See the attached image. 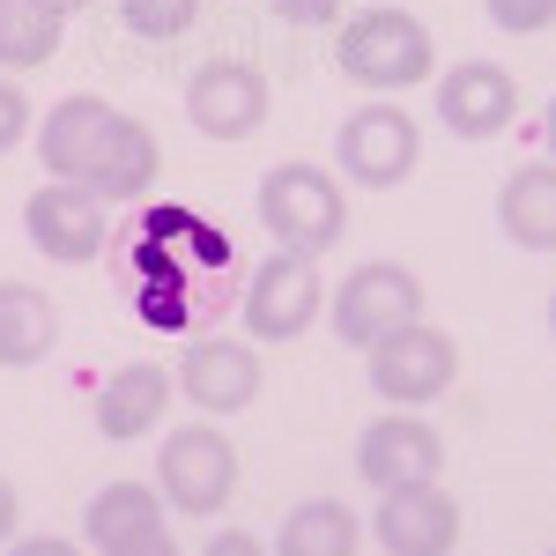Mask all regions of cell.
<instances>
[{"instance_id":"obj_24","label":"cell","mask_w":556,"mask_h":556,"mask_svg":"<svg viewBox=\"0 0 556 556\" xmlns=\"http://www.w3.org/2000/svg\"><path fill=\"white\" fill-rule=\"evenodd\" d=\"M23 134H30V97H23L15 83H0V156H8Z\"/></svg>"},{"instance_id":"obj_6","label":"cell","mask_w":556,"mask_h":556,"mask_svg":"<svg viewBox=\"0 0 556 556\" xmlns=\"http://www.w3.org/2000/svg\"><path fill=\"white\" fill-rule=\"evenodd\" d=\"M334 156H342V178H356V186L386 193V186H401V178L416 172L424 141H416V119H408L401 104H364L356 119H342Z\"/></svg>"},{"instance_id":"obj_17","label":"cell","mask_w":556,"mask_h":556,"mask_svg":"<svg viewBox=\"0 0 556 556\" xmlns=\"http://www.w3.org/2000/svg\"><path fill=\"white\" fill-rule=\"evenodd\" d=\"M497 223H505V238L527 245V253H556V164H549V156L505 178V193H497Z\"/></svg>"},{"instance_id":"obj_21","label":"cell","mask_w":556,"mask_h":556,"mask_svg":"<svg viewBox=\"0 0 556 556\" xmlns=\"http://www.w3.org/2000/svg\"><path fill=\"white\" fill-rule=\"evenodd\" d=\"M60 8L45 0H0V67H38L60 52Z\"/></svg>"},{"instance_id":"obj_4","label":"cell","mask_w":556,"mask_h":556,"mask_svg":"<svg viewBox=\"0 0 556 556\" xmlns=\"http://www.w3.org/2000/svg\"><path fill=\"white\" fill-rule=\"evenodd\" d=\"M416 319H424V282L401 260H364L334 290V334L349 349H371L386 334H401V327H416Z\"/></svg>"},{"instance_id":"obj_29","label":"cell","mask_w":556,"mask_h":556,"mask_svg":"<svg viewBox=\"0 0 556 556\" xmlns=\"http://www.w3.org/2000/svg\"><path fill=\"white\" fill-rule=\"evenodd\" d=\"M8 534H15V490L0 482V542H8Z\"/></svg>"},{"instance_id":"obj_20","label":"cell","mask_w":556,"mask_h":556,"mask_svg":"<svg viewBox=\"0 0 556 556\" xmlns=\"http://www.w3.org/2000/svg\"><path fill=\"white\" fill-rule=\"evenodd\" d=\"M356 513L342 497H312L275 527V556H356Z\"/></svg>"},{"instance_id":"obj_11","label":"cell","mask_w":556,"mask_h":556,"mask_svg":"<svg viewBox=\"0 0 556 556\" xmlns=\"http://www.w3.org/2000/svg\"><path fill=\"white\" fill-rule=\"evenodd\" d=\"M445 468V438L424 416H379L356 438V475L371 490H401V482H438Z\"/></svg>"},{"instance_id":"obj_25","label":"cell","mask_w":556,"mask_h":556,"mask_svg":"<svg viewBox=\"0 0 556 556\" xmlns=\"http://www.w3.org/2000/svg\"><path fill=\"white\" fill-rule=\"evenodd\" d=\"M275 15H282V23H298V30H319V23H334V15H342V0H275Z\"/></svg>"},{"instance_id":"obj_22","label":"cell","mask_w":556,"mask_h":556,"mask_svg":"<svg viewBox=\"0 0 556 556\" xmlns=\"http://www.w3.org/2000/svg\"><path fill=\"white\" fill-rule=\"evenodd\" d=\"M193 15H201V0H119V23H127L134 38H186L193 30Z\"/></svg>"},{"instance_id":"obj_10","label":"cell","mask_w":556,"mask_h":556,"mask_svg":"<svg viewBox=\"0 0 556 556\" xmlns=\"http://www.w3.org/2000/svg\"><path fill=\"white\" fill-rule=\"evenodd\" d=\"M186 119L208 134V141H245L267 119V83H260L245 60H201L193 83H186Z\"/></svg>"},{"instance_id":"obj_1","label":"cell","mask_w":556,"mask_h":556,"mask_svg":"<svg viewBox=\"0 0 556 556\" xmlns=\"http://www.w3.org/2000/svg\"><path fill=\"white\" fill-rule=\"evenodd\" d=\"M260 223H267V238H282V253L319 260L342 238L349 201L327 172H312V164H275V172L260 178Z\"/></svg>"},{"instance_id":"obj_12","label":"cell","mask_w":556,"mask_h":556,"mask_svg":"<svg viewBox=\"0 0 556 556\" xmlns=\"http://www.w3.org/2000/svg\"><path fill=\"white\" fill-rule=\"evenodd\" d=\"M438 119L460 134V141H490L519 119V89L497 60H460L445 83H438Z\"/></svg>"},{"instance_id":"obj_32","label":"cell","mask_w":556,"mask_h":556,"mask_svg":"<svg viewBox=\"0 0 556 556\" xmlns=\"http://www.w3.org/2000/svg\"><path fill=\"white\" fill-rule=\"evenodd\" d=\"M549 334H556V298H549Z\"/></svg>"},{"instance_id":"obj_5","label":"cell","mask_w":556,"mask_h":556,"mask_svg":"<svg viewBox=\"0 0 556 556\" xmlns=\"http://www.w3.org/2000/svg\"><path fill=\"white\" fill-rule=\"evenodd\" d=\"M23 230H30V245L45 260H60V267H89V260L104 253V201L89 193L83 178H52L30 193V208H23Z\"/></svg>"},{"instance_id":"obj_30","label":"cell","mask_w":556,"mask_h":556,"mask_svg":"<svg viewBox=\"0 0 556 556\" xmlns=\"http://www.w3.org/2000/svg\"><path fill=\"white\" fill-rule=\"evenodd\" d=\"M542 141H549V164H556V97H549V112H542Z\"/></svg>"},{"instance_id":"obj_15","label":"cell","mask_w":556,"mask_h":556,"mask_svg":"<svg viewBox=\"0 0 556 556\" xmlns=\"http://www.w3.org/2000/svg\"><path fill=\"white\" fill-rule=\"evenodd\" d=\"M172 408V371L164 364H119L104 393H97V430L104 438H141V430H156V416Z\"/></svg>"},{"instance_id":"obj_7","label":"cell","mask_w":556,"mask_h":556,"mask_svg":"<svg viewBox=\"0 0 556 556\" xmlns=\"http://www.w3.org/2000/svg\"><path fill=\"white\" fill-rule=\"evenodd\" d=\"M371 356V393L379 401H393V408H424V401H438L445 386H453V342L438 334V327H401V334H386V342L364 349Z\"/></svg>"},{"instance_id":"obj_3","label":"cell","mask_w":556,"mask_h":556,"mask_svg":"<svg viewBox=\"0 0 556 556\" xmlns=\"http://www.w3.org/2000/svg\"><path fill=\"white\" fill-rule=\"evenodd\" d=\"M342 75L364 89H408L430 75V30L408 8H364L342 30Z\"/></svg>"},{"instance_id":"obj_14","label":"cell","mask_w":556,"mask_h":556,"mask_svg":"<svg viewBox=\"0 0 556 556\" xmlns=\"http://www.w3.org/2000/svg\"><path fill=\"white\" fill-rule=\"evenodd\" d=\"M83 186L97 201H141V193L156 186V134L141 127V119H127V112H112V127L97 141Z\"/></svg>"},{"instance_id":"obj_2","label":"cell","mask_w":556,"mask_h":556,"mask_svg":"<svg viewBox=\"0 0 556 556\" xmlns=\"http://www.w3.org/2000/svg\"><path fill=\"white\" fill-rule=\"evenodd\" d=\"M230 490H238V453H230V438L215 424H186L164 438V453H156V497L186 519H215L230 505Z\"/></svg>"},{"instance_id":"obj_19","label":"cell","mask_w":556,"mask_h":556,"mask_svg":"<svg viewBox=\"0 0 556 556\" xmlns=\"http://www.w3.org/2000/svg\"><path fill=\"white\" fill-rule=\"evenodd\" d=\"M52 342H60V312H52V298L30 290V282H0V364L23 371V364L52 356Z\"/></svg>"},{"instance_id":"obj_23","label":"cell","mask_w":556,"mask_h":556,"mask_svg":"<svg viewBox=\"0 0 556 556\" xmlns=\"http://www.w3.org/2000/svg\"><path fill=\"white\" fill-rule=\"evenodd\" d=\"M482 8H490V23L513 30V38H534V30L556 23V0H482Z\"/></svg>"},{"instance_id":"obj_26","label":"cell","mask_w":556,"mask_h":556,"mask_svg":"<svg viewBox=\"0 0 556 556\" xmlns=\"http://www.w3.org/2000/svg\"><path fill=\"white\" fill-rule=\"evenodd\" d=\"M8 556H83V549L60 542V534H23V542H8Z\"/></svg>"},{"instance_id":"obj_18","label":"cell","mask_w":556,"mask_h":556,"mask_svg":"<svg viewBox=\"0 0 556 556\" xmlns=\"http://www.w3.org/2000/svg\"><path fill=\"white\" fill-rule=\"evenodd\" d=\"M164 527V497H156V482H112V490H97L83 513V534L97 542V556L127 549L141 534H156Z\"/></svg>"},{"instance_id":"obj_13","label":"cell","mask_w":556,"mask_h":556,"mask_svg":"<svg viewBox=\"0 0 556 556\" xmlns=\"http://www.w3.org/2000/svg\"><path fill=\"white\" fill-rule=\"evenodd\" d=\"M178 393L201 416H238L260 393V356L245 342H193L186 364H178Z\"/></svg>"},{"instance_id":"obj_33","label":"cell","mask_w":556,"mask_h":556,"mask_svg":"<svg viewBox=\"0 0 556 556\" xmlns=\"http://www.w3.org/2000/svg\"><path fill=\"white\" fill-rule=\"evenodd\" d=\"M549 556H556V549H549Z\"/></svg>"},{"instance_id":"obj_27","label":"cell","mask_w":556,"mask_h":556,"mask_svg":"<svg viewBox=\"0 0 556 556\" xmlns=\"http://www.w3.org/2000/svg\"><path fill=\"white\" fill-rule=\"evenodd\" d=\"M112 556H178V542L156 527V534H141V542H127V549H112Z\"/></svg>"},{"instance_id":"obj_8","label":"cell","mask_w":556,"mask_h":556,"mask_svg":"<svg viewBox=\"0 0 556 556\" xmlns=\"http://www.w3.org/2000/svg\"><path fill=\"white\" fill-rule=\"evenodd\" d=\"M319 304H327V290H319V267L304 253H275L253 267V290H245V334L253 342H298L304 327L319 319Z\"/></svg>"},{"instance_id":"obj_16","label":"cell","mask_w":556,"mask_h":556,"mask_svg":"<svg viewBox=\"0 0 556 556\" xmlns=\"http://www.w3.org/2000/svg\"><path fill=\"white\" fill-rule=\"evenodd\" d=\"M112 127V104L104 97H60L52 112H45L38 127V156H45V178H83L89 156H97V141Z\"/></svg>"},{"instance_id":"obj_31","label":"cell","mask_w":556,"mask_h":556,"mask_svg":"<svg viewBox=\"0 0 556 556\" xmlns=\"http://www.w3.org/2000/svg\"><path fill=\"white\" fill-rule=\"evenodd\" d=\"M45 8H60V15H75V8H89V0H45Z\"/></svg>"},{"instance_id":"obj_9","label":"cell","mask_w":556,"mask_h":556,"mask_svg":"<svg viewBox=\"0 0 556 556\" xmlns=\"http://www.w3.org/2000/svg\"><path fill=\"white\" fill-rule=\"evenodd\" d=\"M371 534H379L386 556H453V542H460V505H453L445 482H401V490H379Z\"/></svg>"},{"instance_id":"obj_28","label":"cell","mask_w":556,"mask_h":556,"mask_svg":"<svg viewBox=\"0 0 556 556\" xmlns=\"http://www.w3.org/2000/svg\"><path fill=\"white\" fill-rule=\"evenodd\" d=\"M208 556H267V549H260L253 534H215V542H208Z\"/></svg>"}]
</instances>
